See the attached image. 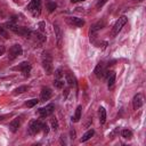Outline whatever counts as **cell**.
<instances>
[{"mask_svg":"<svg viewBox=\"0 0 146 146\" xmlns=\"http://www.w3.org/2000/svg\"><path fill=\"white\" fill-rule=\"evenodd\" d=\"M42 66L47 74L52 73V59H51V56L49 55V52L44 51L42 54Z\"/></svg>","mask_w":146,"mask_h":146,"instance_id":"1","label":"cell"},{"mask_svg":"<svg viewBox=\"0 0 146 146\" xmlns=\"http://www.w3.org/2000/svg\"><path fill=\"white\" fill-rule=\"evenodd\" d=\"M127 22H128V18H127V16H121L117 21H116V23L114 24V26L112 27V31H111V35L112 36H115V35H117L119 34V32L122 30V27L127 24Z\"/></svg>","mask_w":146,"mask_h":146,"instance_id":"2","label":"cell"},{"mask_svg":"<svg viewBox=\"0 0 146 146\" xmlns=\"http://www.w3.org/2000/svg\"><path fill=\"white\" fill-rule=\"evenodd\" d=\"M27 10L31 11V14L34 17L40 16V14H41V0H31L30 5L27 6Z\"/></svg>","mask_w":146,"mask_h":146,"instance_id":"3","label":"cell"},{"mask_svg":"<svg viewBox=\"0 0 146 146\" xmlns=\"http://www.w3.org/2000/svg\"><path fill=\"white\" fill-rule=\"evenodd\" d=\"M42 125H43V122L40 121V120H33V121H31L30 122V125H29V132H30V135L38 133L42 129Z\"/></svg>","mask_w":146,"mask_h":146,"instance_id":"4","label":"cell"},{"mask_svg":"<svg viewBox=\"0 0 146 146\" xmlns=\"http://www.w3.org/2000/svg\"><path fill=\"white\" fill-rule=\"evenodd\" d=\"M23 52V49L19 44H14L9 48V51H8V57L9 59H15L17 58L18 56H21Z\"/></svg>","mask_w":146,"mask_h":146,"instance_id":"5","label":"cell"},{"mask_svg":"<svg viewBox=\"0 0 146 146\" xmlns=\"http://www.w3.org/2000/svg\"><path fill=\"white\" fill-rule=\"evenodd\" d=\"M54 110H55V106H54L52 104H49V105H47V106H44V107H41V108L39 110V114H40L41 117H47V116H49L50 114H52Z\"/></svg>","mask_w":146,"mask_h":146,"instance_id":"6","label":"cell"},{"mask_svg":"<svg viewBox=\"0 0 146 146\" xmlns=\"http://www.w3.org/2000/svg\"><path fill=\"white\" fill-rule=\"evenodd\" d=\"M54 31H55V36H56V42H57V46L60 47L62 46V39H63V33H62V30L58 25V23H54Z\"/></svg>","mask_w":146,"mask_h":146,"instance_id":"7","label":"cell"},{"mask_svg":"<svg viewBox=\"0 0 146 146\" xmlns=\"http://www.w3.org/2000/svg\"><path fill=\"white\" fill-rule=\"evenodd\" d=\"M14 70H18V71H21L25 76H27V75L30 74V71H31V65H30L27 62H23V63H21L18 66L14 67Z\"/></svg>","mask_w":146,"mask_h":146,"instance_id":"8","label":"cell"},{"mask_svg":"<svg viewBox=\"0 0 146 146\" xmlns=\"http://www.w3.org/2000/svg\"><path fill=\"white\" fill-rule=\"evenodd\" d=\"M11 31L15 32V33H17V34H21V35H23V36H30V35L32 34L31 30H29L27 27H19V26H17V25H16Z\"/></svg>","mask_w":146,"mask_h":146,"instance_id":"9","label":"cell"},{"mask_svg":"<svg viewBox=\"0 0 146 146\" xmlns=\"http://www.w3.org/2000/svg\"><path fill=\"white\" fill-rule=\"evenodd\" d=\"M106 73V70H105V66H104V63H98L97 66L95 67V74L97 78H102L104 76Z\"/></svg>","mask_w":146,"mask_h":146,"instance_id":"10","label":"cell"},{"mask_svg":"<svg viewBox=\"0 0 146 146\" xmlns=\"http://www.w3.org/2000/svg\"><path fill=\"white\" fill-rule=\"evenodd\" d=\"M143 96L141 94H137L135 97H133V100H132V105H133V110H138L143 105Z\"/></svg>","mask_w":146,"mask_h":146,"instance_id":"11","label":"cell"},{"mask_svg":"<svg viewBox=\"0 0 146 146\" xmlns=\"http://www.w3.org/2000/svg\"><path fill=\"white\" fill-rule=\"evenodd\" d=\"M51 94H52V91H51L50 88H48V87L43 88L42 91H41V96H40L41 102H46V100H48V99L51 97Z\"/></svg>","mask_w":146,"mask_h":146,"instance_id":"12","label":"cell"},{"mask_svg":"<svg viewBox=\"0 0 146 146\" xmlns=\"http://www.w3.org/2000/svg\"><path fill=\"white\" fill-rule=\"evenodd\" d=\"M68 22L72 25H75V26H79V27L84 25V21L82 18H79V17H70L68 18Z\"/></svg>","mask_w":146,"mask_h":146,"instance_id":"13","label":"cell"},{"mask_svg":"<svg viewBox=\"0 0 146 146\" xmlns=\"http://www.w3.org/2000/svg\"><path fill=\"white\" fill-rule=\"evenodd\" d=\"M19 125H21V121H19L18 117H16V119H14V120L9 123V129H10L13 132H16V131L18 130Z\"/></svg>","mask_w":146,"mask_h":146,"instance_id":"14","label":"cell"},{"mask_svg":"<svg viewBox=\"0 0 146 146\" xmlns=\"http://www.w3.org/2000/svg\"><path fill=\"white\" fill-rule=\"evenodd\" d=\"M104 25H105V22L104 21H99V22H97V23H95L92 26H91V29H90V34H94L95 32H97V31H99L100 29H103L104 27Z\"/></svg>","mask_w":146,"mask_h":146,"instance_id":"15","label":"cell"},{"mask_svg":"<svg viewBox=\"0 0 146 146\" xmlns=\"http://www.w3.org/2000/svg\"><path fill=\"white\" fill-rule=\"evenodd\" d=\"M98 115H99V122H100V124H104L106 122V111H105L104 107H99Z\"/></svg>","mask_w":146,"mask_h":146,"instance_id":"16","label":"cell"},{"mask_svg":"<svg viewBox=\"0 0 146 146\" xmlns=\"http://www.w3.org/2000/svg\"><path fill=\"white\" fill-rule=\"evenodd\" d=\"M65 78H66V82H67L68 86H75V84H76V83H75V79H74V76H73L70 72L66 73Z\"/></svg>","mask_w":146,"mask_h":146,"instance_id":"17","label":"cell"},{"mask_svg":"<svg viewBox=\"0 0 146 146\" xmlns=\"http://www.w3.org/2000/svg\"><path fill=\"white\" fill-rule=\"evenodd\" d=\"M108 80H107V86H108V88H111L113 84H114V82H115V78H116V75H115V73L114 72H111V73H108Z\"/></svg>","mask_w":146,"mask_h":146,"instance_id":"18","label":"cell"},{"mask_svg":"<svg viewBox=\"0 0 146 146\" xmlns=\"http://www.w3.org/2000/svg\"><path fill=\"white\" fill-rule=\"evenodd\" d=\"M81 106H78L76 107V110H75V113H74V115H73V117H72V121L73 122H78L80 119H81Z\"/></svg>","mask_w":146,"mask_h":146,"instance_id":"19","label":"cell"},{"mask_svg":"<svg viewBox=\"0 0 146 146\" xmlns=\"http://www.w3.org/2000/svg\"><path fill=\"white\" fill-rule=\"evenodd\" d=\"M94 133H95V131L92 130V129H90V130H88L83 136H82V138H81V141L83 143V141H87V140H89L92 136H94Z\"/></svg>","mask_w":146,"mask_h":146,"instance_id":"20","label":"cell"},{"mask_svg":"<svg viewBox=\"0 0 146 146\" xmlns=\"http://www.w3.org/2000/svg\"><path fill=\"white\" fill-rule=\"evenodd\" d=\"M46 7H47V9H48V11L49 13H52L55 9H56V7H57V5L54 2V1H47L46 2Z\"/></svg>","mask_w":146,"mask_h":146,"instance_id":"21","label":"cell"},{"mask_svg":"<svg viewBox=\"0 0 146 146\" xmlns=\"http://www.w3.org/2000/svg\"><path fill=\"white\" fill-rule=\"evenodd\" d=\"M121 135H122V137L125 138V139H131V138H132V132H131V130H129V129H123L122 132H121Z\"/></svg>","mask_w":146,"mask_h":146,"instance_id":"22","label":"cell"},{"mask_svg":"<svg viewBox=\"0 0 146 146\" xmlns=\"http://www.w3.org/2000/svg\"><path fill=\"white\" fill-rule=\"evenodd\" d=\"M38 103H39V99H38V98H32V99L27 100V102L25 103V105H26L27 107H33V106L36 105Z\"/></svg>","mask_w":146,"mask_h":146,"instance_id":"23","label":"cell"},{"mask_svg":"<svg viewBox=\"0 0 146 146\" xmlns=\"http://www.w3.org/2000/svg\"><path fill=\"white\" fill-rule=\"evenodd\" d=\"M54 86H55L56 88H58V89H62V88L64 87V81H62L60 79H55Z\"/></svg>","mask_w":146,"mask_h":146,"instance_id":"24","label":"cell"},{"mask_svg":"<svg viewBox=\"0 0 146 146\" xmlns=\"http://www.w3.org/2000/svg\"><path fill=\"white\" fill-rule=\"evenodd\" d=\"M25 91H27V87H26V86H22V87L16 88L14 94H15V95H17V94H23V92H25Z\"/></svg>","mask_w":146,"mask_h":146,"instance_id":"25","label":"cell"},{"mask_svg":"<svg viewBox=\"0 0 146 146\" xmlns=\"http://www.w3.org/2000/svg\"><path fill=\"white\" fill-rule=\"evenodd\" d=\"M63 75H64V73H63V70L62 68H58V70L55 71V78L56 79H60Z\"/></svg>","mask_w":146,"mask_h":146,"instance_id":"26","label":"cell"},{"mask_svg":"<svg viewBox=\"0 0 146 146\" xmlns=\"http://www.w3.org/2000/svg\"><path fill=\"white\" fill-rule=\"evenodd\" d=\"M51 127H52L54 130H57V128H58V122H57L56 119H51Z\"/></svg>","mask_w":146,"mask_h":146,"instance_id":"27","label":"cell"},{"mask_svg":"<svg viewBox=\"0 0 146 146\" xmlns=\"http://www.w3.org/2000/svg\"><path fill=\"white\" fill-rule=\"evenodd\" d=\"M106 2H107V0H98V2H97V8L103 7V6H104Z\"/></svg>","mask_w":146,"mask_h":146,"instance_id":"28","label":"cell"},{"mask_svg":"<svg viewBox=\"0 0 146 146\" xmlns=\"http://www.w3.org/2000/svg\"><path fill=\"white\" fill-rule=\"evenodd\" d=\"M0 34H1L3 38H6V39L8 38V33H7V32L3 30V27H0Z\"/></svg>","mask_w":146,"mask_h":146,"instance_id":"29","label":"cell"},{"mask_svg":"<svg viewBox=\"0 0 146 146\" xmlns=\"http://www.w3.org/2000/svg\"><path fill=\"white\" fill-rule=\"evenodd\" d=\"M42 130L44 131V133H48V131H49V129H48V125H47L46 123H43V125H42Z\"/></svg>","mask_w":146,"mask_h":146,"instance_id":"30","label":"cell"},{"mask_svg":"<svg viewBox=\"0 0 146 146\" xmlns=\"http://www.w3.org/2000/svg\"><path fill=\"white\" fill-rule=\"evenodd\" d=\"M5 51H6L5 46H0V56H1V55H3V54H5Z\"/></svg>","mask_w":146,"mask_h":146,"instance_id":"31","label":"cell"},{"mask_svg":"<svg viewBox=\"0 0 146 146\" xmlns=\"http://www.w3.org/2000/svg\"><path fill=\"white\" fill-rule=\"evenodd\" d=\"M80 1H84V0H71V2L75 3V2H80Z\"/></svg>","mask_w":146,"mask_h":146,"instance_id":"32","label":"cell"},{"mask_svg":"<svg viewBox=\"0 0 146 146\" xmlns=\"http://www.w3.org/2000/svg\"><path fill=\"white\" fill-rule=\"evenodd\" d=\"M14 1H15V2H18V0H14Z\"/></svg>","mask_w":146,"mask_h":146,"instance_id":"33","label":"cell"},{"mask_svg":"<svg viewBox=\"0 0 146 146\" xmlns=\"http://www.w3.org/2000/svg\"><path fill=\"white\" fill-rule=\"evenodd\" d=\"M138 1H141V0H138Z\"/></svg>","mask_w":146,"mask_h":146,"instance_id":"34","label":"cell"}]
</instances>
